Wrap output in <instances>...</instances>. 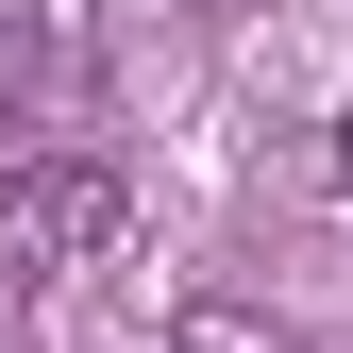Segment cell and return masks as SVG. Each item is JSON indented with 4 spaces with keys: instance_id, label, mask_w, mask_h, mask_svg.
Segmentation results:
<instances>
[{
    "instance_id": "3",
    "label": "cell",
    "mask_w": 353,
    "mask_h": 353,
    "mask_svg": "<svg viewBox=\"0 0 353 353\" xmlns=\"http://www.w3.org/2000/svg\"><path fill=\"white\" fill-rule=\"evenodd\" d=\"M0 118H17V17H0Z\"/></svg>"
},
{
    "instance_id": "2",
    "label": "cell",
    "mask_w": 353,
    "mask_h": 353,
    "mask_svg": "<svg viewBox=\"0 0 353 353\" xmlns=\"http://www.w3.org/2000/svg\"><path fill=\"white\" fill-rule=\"evenodd\" d=\"M168 353H320V336H286V320H252V303H202Z\"/></svg>"
},
{
    "instance_id": "1",
    "label": "cell",
    "mask_w": 353,
    "mask_h": 353,
    "mask_svg": "<svg viewBox=\"0 0 353 353\" xmlns=\"http://www.w3.org/2000/svg\"><path fill=\"white\" fill-rule=\"evenodd\" d=\"M135 236V185H118L101 152H34L17 185H0V270L51 286V270H101V252Z\"/></svg>"
},
{
    "instance_id": "4",
    "label": "cell",
    "mask_w": 353,
    "mask_h": 353,
    "mask_svg": "<svg viewBox=\"0 0 353 353\" xmlns=\"http://www.w3.org/2000/svg\"><path fill=\"white\" fill-rule=\"evenodd\" d=\"M336 185H353V118H336Z\"/></svg>"
}]
</instances>
